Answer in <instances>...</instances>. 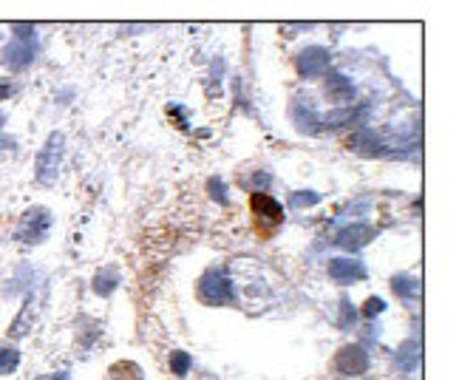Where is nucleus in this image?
<instances>
[{
    "label": "nucleus",
    "instance_id": "393cba45",
    "mask_svg": "<svg viewBox=\"0 0 459 380\" xmlns=\"http://www.w3.org/2000/svg\"><path fill=\"white\" fill-rule=\"evenodd\" d=\"M15 94V82L12 79H3L0 77V100H9Z\"/></svg>",
    "mask_w": 459,
    "mask_h": 380
},
{
    "label": "nucleus",
    "instance_id": "ddd939ff",
    "mask_svg": "<svg viewBox=\"0 0 459 380\" xmlns=\"http://www.w3.org/2000/svg\"><path fill=\"white\" fill-rule=\"evenodd\" d=\"M326 91L335 97V100H341V102H349V100L355 97V86L349 82V77H343V74H329Z\"/></svg>",
    "mask_w": 459,
    "mask_h": 380
},
{
    "label": "nucleus",
    "instance_id": "a211bd4d",
    "mask_svg": "<svg viewBox=\"0 0 459 380\" xmlns=\"http://www.w3.org/2000/svg\"><path fill=\"white\" fill-rule=\"evenodd\" d=\"M20 366V352L15 347H0V374H12Z\"/></svg>",
    "mask_w": 459,
    "mask_h": 380
},
{
    "label": "nucleus",
    "instance_id": "1a4fd4ad",
    "mask_svg": "<svg viewBox=\"0 0 459 380\" xmlns=\"http://www.w3.org/2000/svg\"><path fill=\"white\" fill-rule=\"evenodd\" d=\"M371 238H374V230H371L368 225H349V227H343V230L338 233L335 244L343 247V250H352V252H355V250L366 247Z\"/></svg>",
    "mask_w": 459,
    "mask_h": 380
},
{
    "label": "nucleus",
    "instance_id": "4be33fe9",
    "mask_svg": "<svg viewBox=\"0 0 459 380\" xmlns=\"http://www.w3.org/2000/svg\"><path fill=\"white\" fill-rule=\"evenodd\" d=\"M207 190H210V196L216 199V202H221V204H227V185L221 182V179H210V182H207Z\"/></svg>",
    "mask_w": 459,
    "mask_h": 380
},
{
    "label": "nucleus",
    "instance_id": "6e6552de",
    "mask_svg": "<svg viewBox=\"0 0 459 380\" xmlns=\"http://www.w3.org/2000/svg\"><path fill=\"white\" fill-rule=\"evenodd\" d=\"M329 275L338 284H355V281L366 278V267L360 261H352V259H332L329 261Z\"/></svg>",
    "mask_w": 459,
    "mask_h": 380
},
{
    "label": "nucleus",
    "instance_id": "f3484780",
    "mask_svg": "<svg viewBox=\"0 0 459 380\" xmlns=\"http://www.w3.org/2000/svg\"><path fill=\"white\" fill-rule=\"evenodd\" d=\"M116 287H119V273H116L114 267L100 270V273L94 275V292H97V295H111Z\"/></svg>",
    "mask_w": 459,
    "mask_h": 380
},
{
    "label": "nucleus",
    "instance_id": "412c9836",
    "mask_svg": "<svg viewBox=\"0 0 459 380\" xmlns=\"http://www.w3.org/2000/svg\"><path fill=\"white\" fill-rule=\"evenodd\" d=\"M355 318H357L355 307H352V304H349V301L343 298V301H341V315H338V326H341V329H352V326H355Z\"/></svg>",
    "mask_w": 459,
    "mask_h": 380
},
{
    "label": "nucleus",
    "instance_id": "39448f33",
    "mask_svg": "<svg viewBox=\"0 0 459 380\" xmlns=\"http://www.w3.org/2000/svg\"><path fill=\"white\" fill-rule=\"evenodd\" d=\"M366 369H368V355H366L360 347H355V344L343 347V349L338 352V358H335V372H338L341 377H357V374H363Z\"/></svg>",
    "mask_w": 459,
    "mask_h": 380
},
{
    "label": "nucleus",
    "instance_id": "2eb2a0df",
    "mask_svg": "<svg viewBox=\"0 0 459 380\" xmlns=\"http://www.w3.org/2000/svg\"><path fill=\"white\" fill-rule=\"evenodd\" d=\"M108 374H111V380H145L142 366H137L134 360H116L108 369Z\"/></svg>",
    "mask_w": 459,
    "mask_h": 380
},
{
    "label": "nucleus",
    "instance_id": "6ab92c4d",
    "mask_svg": "<svg viewBox=\"0 0 459 380\" xmlns=\"http://www.w3.org/2000/svg\"><path fill=\"white\" fill-rule=\"evenodd\" d=\"M318 202H320V193H312V190H298V193L289 196V207H295V210L312 207V204H318Z\"/></svg>",
    "mask_w": 459,
    "mask_h": 380
},
{
    "label": "nucleus",
    "instance_id": "5701e85b",
    "mask_svg": "<svg viewBox=\"0 0 459 380\" xmlns=\"http://www.w3.org/2000/svg\"><path fill=\"white\" fill-rule=\"evenodd\" d=\"M383 310H386V301L378 298V295H371V298L366 301V307H363V315H366V318H374V315H380Z\"/></svg>",
    "mask_w": 459,
    "mask_h": 380
},
{
    "label": "nucleus",
    "instance_id": "0eeeda50",
    "mask_svg": "<svg viewBox=\"0 0 459 380\" xmlns=\"http://www.w3.org/2000/svg\"><path fill=\"white\" fill-rule=\"evenodd\" d=\"M249 207H253V213L258 219H267L270 225H281L283 222V207L264 190H256L253 196H249Z\"/></svg>",
    "mask_w": 459,
    "mask_h": 380
},
{
    "label": "nucleus",
    "instance_id": "4468645a",
    "mask_svg": "<svg viewBox=\"0 0 459 380\" xmlns=\"http://www.w3.org/2000/svg\"><path fill=\"white\" fill-rule=\"evenodd\" d=\"M31 324H34V295H29V298H26V304H23L20 315L12 321L9 335H12V337H23V335L31 329Z\"/></svg>",
    "mask_w": 459,
    "mask_h": 380
},
{
    "label": "nucleus",
    "instance_id": "f257e3e1",
    "mask_svg": "<svg viewBox=\"0 0 459 380\" xmlns=\"http://www.w3.org/2000/svg\"><path fill=\"white\" fill-rule=\"evenodd\" d=\"M63 151H65V137L60 131L49 134L46 145L40 148L37 159H34V179L40 185H54L60 176V165H63Z\"/></svg>",
    "mask_w": 459,
    "mask_h": 380
},
{
    "label": "nucleus",
    "instance_id": "20e7f679",
    "mask_svg": "<svg viewBox=\"0 0 459 380\" xmlns=\"http://www.w3.org/2000/svg\"><path fill=\"white\" fill-rule=\"evenodd\" d=\"M34 54H37V40H12V43L3 49V54H0V60H3V66L12 71H23L31 66Z\"/></svg>",
    "mask_w": 459,
    "mask_h": 380
},
{
    "label": "nucleus",
    "instance_id": "9d476101",
    "mask_svg": "<svg viewBox=\"0 0 459 380\" xmlns=\"http://www.w3.org/2000/svg\"><path fill=\"white\" fill-rule=\"evenodd\" d=\"M349 148L363 153V156H383L386 153V145L378 139V134L368 131V128H360L352 139H349Z\"/></svg>",
    "mask_w": 459,
    "mask_h": 380
},
{
    "label": "nucleus",
    "instance_id": "b1692460",
    "mask_svg": "<svg viewBox=\"0 0 459 380\" xmlns=\"http://www.w3.org/2000/svg\"><path fill=\"white\" fill-rule=\"evenodd\" d=\"M12 31L17 34L15 40H34V26H26V23H15Z\"/></svg>",
    "mask_w": 459,
    "mask_h": 380
},
{
    "label": "nucleus",
    "instance_id": "aec40b11",
    "mask_svg": "<svg viewBox=\"0 0 459 380\" xmlns=\"http://www.w3.org/2000/svg\"><path fill=\"white\" fill-rule=\"evenodd\" d=\"M190 366H193V358H190L187 352H182V349H176V352L171 355V369H173V374H179V377H185V374L190 372Z\"/></svg>",
    "mask_w": 459,
    "mask_h": 380
},
{
    "label": "nucleus",
    "instance_id": "a878e982",
    "mask_svg": "<svg viewBox=\"0 0 459 380\" xmlns=\"http://www.w3.org/2000/svg\"><path fill=\"white\" fill-rule=\"evenodd\" d=\"M253 182H256V185H264V188H267V185H270V174H256V176H253Z\"/></svg>",
    "mask_w": 459,
    "mask_h": 380
},
{
    "label": "nucleus",
    "instance_id": "f03ea898",
    "mask_svg": "<svg viewBox=\"0 0 459 380\" xmlns=\"http://www.w3.org/2000/svg\"><path fill=\"white\" fill-rule=\"evenodd\" d=\"M52 230V213L46 207H29L20 216V225L15 230V238L23 244H40Z\"/></svg>",
    "mask_w": 459,
    "mask_h": 380
},
{
    "label": "nucleus",
    "instance_id": "dca6fc26",
    "mask_svg": "<svg viewBox=\"0 0 459 380\" xmlns=\"http://www.w3.org/2000/svg\"><path fill=\"white\" fill-rule=\"evenodd\" d=\"M391 289L397 292V298H403V301H414L417 295H420V284H417L411 275H394L391 278Z\"/></svg>",
    "mask_w": 459,
    "mask_h": 380
},
{
    "label": "nucleus",
    "instance_id": "9b49d317",
    "mask_svg": "<svg viewBox=\"0 0 459 380\" xmlns=\"http://www.w3.org/2000/svg\"><path fill=\"white\" fill-rule=\"evenodd\" d=\"M292 119H295V125L304 131V134H315L318 125H320V116L315 114V108L304 100H298L295 105H292Z\"/></svg>",
    "mask_w": 459,
    "mask_h": 380
},
{
    "label": "nucleus",
    "instance_id": "7ed1b4c3",
    "mask_svg": "<svg viewBox=\"0 0 459 380\" xmlns=\"http://www.w3.org/2000/svg\"><path fill=\"white\" fill-rule=\"evenodd\" d=\"M199 298L207 307H224V304H230L233 301V287H230L227 275L219 273V270H207L199 278Z\"/></svg>",
    "mask_w": 459,
    "mask_h": 380
},
{
    "label": "nucleus",
    "instance_id": "f8f14e48",
    "mask_svg": "<svg viewBox=\"0 0 459 380\" xmlns=\"http://www.w3.org/2000/svg\"><path fill=\"white\" fill-rule=\"evenodd\" d=\"M397 366L405 374L417 372V366H420V341H417V337H408L405 344H400V349H397Z\"/></svg>",
    "mask_w": 459,
    "mask_h": 380
},
{
    "label": "nucleus",
    "instance_id": "423d86ee",
    "mask_svg": "<svg viewBox=\"0 0 459 380\" xmlns=\"http://www.w3.org/2000/svg\"><path fill=\"white\" fill-rule=\"evenodd\" d=\"M329 63H332V57L323 46H309L295 57V66H298L301 77H320L329 68Z\"/></svg>",
    "mask_w": 459,
    "mask_h": 380
}]
</instances>
